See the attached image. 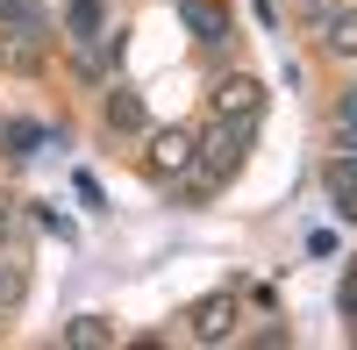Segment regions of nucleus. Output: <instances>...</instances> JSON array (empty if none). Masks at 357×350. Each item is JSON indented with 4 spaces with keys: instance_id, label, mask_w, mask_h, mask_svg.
Returning a JSON list of instances; mask_svg holds the SVG:
<instances>
[{
    "instance_id": "f257e3e1",
    "label": "nucleus",
    "mask_w": 357,
    "mask_h": 350,
    "mask_svg": "<svg viewBox=\"0 0 357 350\" xmlns=\"http://www.w3.org/2000/svg\"><path fill=\"white\" fill-rule=\"evenodd\" d=\"M314 36L329 57H357V0H321L314 8Z\"/></svg>"
},
{
    "instance_id": "f03ea898",
    "label": "nucleus",
    "mask_w": 357,
    "mask_h": 350,
    "mask_svg": "<svg viewBox=\"0 0 357 350\" xmlns=\"http://www.w3.org/2000/svg\"><path fill=\"white\" fill-rule=\"evenodd\" d=\"M193 158H200V136L193 129H158L151 136V172H158V179H186Z\"/></svg>"
},
{
    "instance_id": "7ed1b4c3",
    "label": "nucleus",
    "mask_w": 357,
    "mask_h": 350,
    "mask_svg": "<svg viewBox=\"0 0 357 350\" xmlns=\"http://www.w3.org/2000/svg\"><path fill=\"white\" fill-rule=\"evenodd\" d=\"M178 22H186L193 43H207V50H222L236 36V15L222 8V0H178Z\"/></svg>"
},
{
    "instance_id": "20e7f679",
    "label": "nucleus",
    "mask_w": 357,
    "mask_h": 350,
    "mask_svg": "<svg viewBox=\"0 0 357 350\" xmlns=\"http://www.w3.org/2000/svg\"><path fill=\"white\" fill-rule=\"evenodd\" d=\"M236 322H243V307H236V294H207L193 307V343H229Z\"/></svg>"
},
{
    "instance_id": "39448f33",
    "label": "nucleus",
    "mask_w": 357,
    "mask_h": 350,
    "mask_svg": "<svg viewBox=\"0 0 357 350\" xmlns=\"http://www.w3.org/2000/svg\"><path fill=\"white\" fill-rule=\"evenodd\" d=\"M107 36V0H65V43H100Z\"/></svg>"
},
{
    "instance_id": "423d86ee",
    "label": "nucleus",
    "mask_w": 357,
    "mask_h": 350,
    "mask_svg": "<svg viewBox=\"0 0 357 350\" xmlns=\"http://www.w3.org/2000/svg\"><path fill=\"white\" fill-rule=\"evenodd\" d=\"M100 114H107V129H129V136L151 129V107H143V93H129V86H107Z\"/></svg>"
},
{
    "instance_id": "0eeeda50",
    "label": "nucleus",
    "mask_w": 357,
    "mask_h": 350,
    "mask_svg": "<svg viewBox=\"0 0 357 350\" xmlns=\"http://www.w3.org/2000/svg\"><path fill=\"white\" fill-rule=\"evenodd\" d=\"M257 100H264V93H257V79H243V72L215 86V114H222V122H236V114L250 122V114H257Z\"/></svg>"
},
{
    "instance_id": "6e6552de",
    "label": "nucleus",
    "mask_w": 357,
    "mask_h": 350,
    "mask_svg": "<svg viewBox=\"0 0 357 350\" xmlns=\"http://www.w3.org/2000/svg\"><path fill=\"white\" fill-rule=\"evenodd\" d=\"M321 186H329L336 215H357V158H350V151H336V158H329V172H321Z\"/></svg>"
},
{
    "instance_id": "1a4fd4ad",
    "label": "nucleus",
    "mask_w": 357,
    "mask_h": 350,
    "mask_svg": "<svg viewBox=\"0 0 357 350\" xmlns=\"http://www.w3.org/2000/svg\"><path fill=\"white\" fill-rule=\"evenodd\" d=\"M50 36V15L36 8V0H0V36Z\"/></svg>"
},
{
    "instance_id": "9d476101",
    "label": "nucleus",
    "mask_w": 357,
    "mask_h": 350,
    "mask_svg": "<svg viewBox=\"0 0 357 350\" xmlns=\"http://www.w3.org/2000/svg\"><path fill=\"white\" fill-rule=\"evenodd\" d=\"M43 43L50 36H0V65L8 72H43Z\"/></svg>"
},
{
    "instance_id": "9b49d317",
    "label": "nucleus",
    "mask_w": 357,
    "mask_h": 350,
    "mask_svg": "<svg viewBox=\"0 0 357 350\" xmlns=\"http://www.w3.org/2000/svg\"><path fill=\"white\" fill-rule=\"evenodd\" d=\"M65 343H79V350H107V343H122V336H114L107 314H79V322H65Z\"/></svg>"
},
{
    "instance_id": "f8f14e48",
    "label": "nucleus",
    "mask_w": 357,
    "mask_h": 350,
    "mask_svg": "<svg viewBox=\"0 0 357 350\" xmlns=\"http://www.w3.org/2000/svg\"><path fill=\"white\" fill-rule=\"evenodd\" d=\"M36 143H43L36 122H22V114L8 122V114H0V151H8V158H36Z\"/></svg>"
},
{
    "instance_id": "ddd939ff",
    "label": "nucleus",
    "mask_w": 357,
    "mask_h": 350,
    "mask_svg": "<svg viewBox=\"0 0 357 350\" xmlns=\"http://www.w3.org/2000/svg\"><path fill=\"white\" fill-rule=\"evenodd\" d=\"M329 122H336V129H357V86H350V93H336V107H329Z\"/></svg>"
},
{
    "instance_id": "4468645a",
    "label": "nucleus",
    "mask_w": 357,
    "mask_h": 350,
    "mask_svg": "<svg viewBox=\"0 0 357 350\" xmlns=\"http://www.w3.org/2000/svg\"><path fill=\"white\" fill-rule=\"evenodd\" d=\"M8 229H15V200L0 193V250H8Z\"/></svg>"
},
{
    "instance_id": "2eb2a0df",
    "label": "nucleus",
    "mask_w": 357,
    "mask_h": 350,
    "mask_svg": "<svg viewBox=\"0 0 357 350\" xmlns=\"http://www.w3.org/2000/svg\"><path fill=\"white\" fill-rule=\"evenodd\" d=\"M336 151H350V158H357V129H336Z\"/></svg>"
},
{
    "instance_id": "dca6fc26",
    "label": "nucleus",
    "mask_w": 357,
    "mask_h": 350,
    "mask_svg": "<svg viewBox=\"0 0 357 350\" xmlns=\"http://www.w3.org/2000/svg\"><path fill=\"white\" fill-rule=\"evenodd\" d=\"M0 322H8V300H0Z\"/></svg>"
},
{
    "instance_id": "f3484780",
    "label": "nucleus",
    "mask_w": 357,
    "mask_h": 350,
    "mask_svg": "<svg viewBox=\"0 0 357 350\" xmlns=\"http://www.w3.org/2000/svg\"><path fill=\"white\" fill-rule=\"evenodd\" d=\"M301 8H307V0H301Z\"/></svg>"
}]
</instances>
